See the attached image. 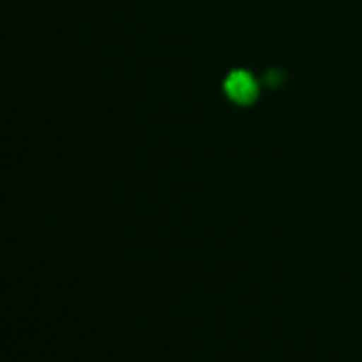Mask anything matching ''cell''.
Masks as SVG:
<instances>
[{"label":"cell","mask_w":362,"mask_h":362,"mask_svg":"<svg viewBox=\"0 0 362 362\" xmlns=\"http://www.w3.org/2000/svg\"><path fill=\"white\" fill-rule=\"evenodd\" d=\"M225 92L237 105H251L258 98V83L247 71L235 69L225 80Z\"/></svg>","instance_id":"obj_1"}]
</instances>
